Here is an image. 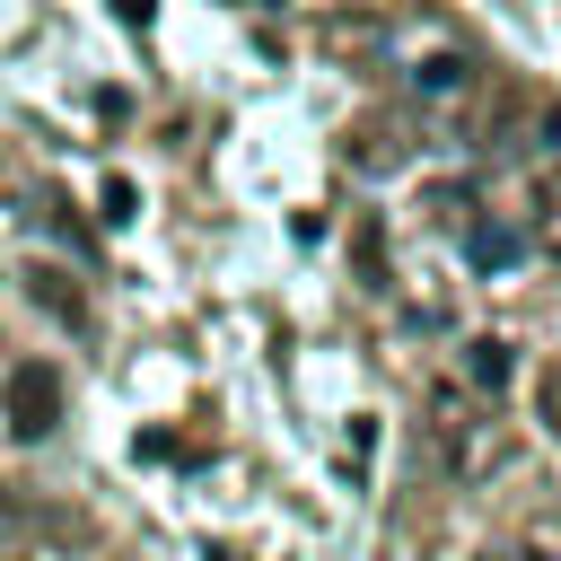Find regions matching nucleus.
<instances>
[{
    "label": "nucleus",
    "mask_w": 561,
    "mask_h": 561,
    "mask_svg": "<svg viewBox=\"0 0 561 561\" xmlns=\"http://www.w3.org/2000/svg\"><path fill=\"white\" fill-rule=\"evenodd\" d=\"M26 298L53 316V324H70V333H88V289L61 272V263H26Z\"/></svg>",
    "instance_id": "7ed1b4c3"
},
{
    "label": "nucleus",
    "mask_w": 561,
    "mask_h": 561,
    "mask_svg": "<svg viewBox=\"0 0 561 561\" xmlns=\"http://www.w3.org/2000/svg\"><path fill=\"white\" fill-rule=\"evenodd\" d=\"M421 88H430V96H456V88H473V61H465V53H430V61H421Z\"/></svg>",
    "instance_id": "0eeeda50"
},
{
    "label": "nucleus",
    "mask_w": 561,
    "mask_h": 561,
    "mask_svg": "<svg viewBox=\"0 0 561 561\" xmlns=\"http://www.w3.org/2000/svg\"><path fill=\"white\" fill-rule=\"evenodd\" d=\"M0 412H9L18 438H44V430L61 421V368H53V359H18V368L0 377Z\"/></svg>",
    "instance_id": "f03ea898"
},
{
    "label": "nucleus",
    "mask_w": 561,
    "mask_h": 561,
    "mask_svg": "<svg viewBox=\"0 0 561 561\" xmlns=\"http://www.w3.org/2000/svg\"><path fill=\"white\" fill-rule=\"evenodd\" d=\"M18 552H26V517H18V500L0 482V561H18Z\"/></svg>",
    "instance_id": "9d476101"
},
{
    "label": "nucleus",
    "mask_w": 561,
    "mask_h": 561,
    "mask_svg": "<svg viewBox=\"0 0 561 561\" xmlns=\"http://www.w3.org/2000/svg\"><path fill=\"white\" fill-rule=\"evenodd\" d=\"M517 245H535L543 263H561V175L526 184V210H517Z\"/></svg>",
    "instance_id": "20e7f679"
},
{
    "label": "nucleus",
    "mask_w": 561,
    "mask_h": 561,
    "mask_svg": "<svg viewBox=\"0 0 561 561\" xmlns=\"http://www.w3.org/2000/svg\"><path fill=\"white\" fill-rule=\"evenodd\" d=\"M421 438H430V465H438V473H473V465H491V430H482V412H473V403H456L447 386L430 394Z\"/></svg>",
    "instance_id": "f257e3e1"
},
{
    "label": "nucleus",
    "mask_w": 561,
    "mask_h": 561,
    "mask_svg": "<svg viewBox=\"0 0 561 561\" xmlns=\"http://www.w3.org/2000/svg\"><path fill=\"white\" fill-rule=\"evenodd\" d=\"M465 368H473L482 386H508V342H500V333H482V342L465 351Z\"/></svg>",
    "instance_id": "6e6552de"
},
{
    "label": "nucleus",
    "mask_w": 561,
    "mask_h": 561,
    "mask_svg": "<svg viewBox=\"0 0 561 561\" xmlns=\"http://www.w3.org/2000/svg\"><path fill=\"white\" fill-rule=\"evenodd\" d=\"M482 561H552V552H517V543H491Z\"/></svg>",
    "instance_id": "9b49d317"
},
{
    "label": "nucleus",
    "mask_w": 561,
    "mask_h": 561,
    "mask_svg": "<svg viewBox=\"0 0 561 561\" xmlns=\"http://www.w3.org/2000/svg\"><path fill=\"white\" fill-rule=\"evenodd\" d=\"M403 158H412V131H403V123H386V131L359 123V131H351V167H403Z\"/></svg>",
    "instance_id": "39448f33"
},
{
    "label": "nucleus",
    "mask_w": 561,
    "mask_h": 561,
    "mask_svg": "<svg viewBox=\"0 0 561 561\" xmlns=\"http://www.w3.org/2000/svg\"><path fill=\"white\" fill-rule=\"evenodd\" d=\"M535 412H543V430L561 438V359H543V368H535Z\"/></svg>",
    "instance_id": "1a4fd4ad"
},
{
    "label": "nucleus",
    "mask_w": 561,
    "mask_h": 561,
    "mask_svg": "<svg viewBox=\"0 0 561 561\" xmlns=\"http://www.w3.org/2000/svg\"><path fill=\"white\" fill-rule=\"evenodd\" d=\"M465 254H473L482 272H500V263H517V237H508L500 219H482V210H473V219H465Z\"/></svg>",
    "instance_id": "423d86ee"
}]
</instances>
